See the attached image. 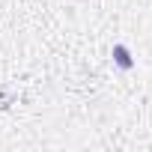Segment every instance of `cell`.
<instances>
[{"instance_id": "obj_1", "label": "cell", "mask_w": 152, "mask_h": 152, "mask_svg": "<svg viewBox=\"0 0 152 152\" xmlns=\"http://www.w3.org/2000/svg\"><path fill=\"white\" fill-rule=\"evenodd\" d=\"M113 60H116V66H119V69H131V66H134L131 51H128L125 45H116V48H113Z\"/></svg>"}]
</instances>
